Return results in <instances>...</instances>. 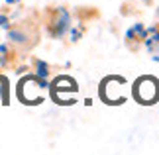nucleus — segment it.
Wrapping results in <instances>:
<instances>
[{"label": "nucleus", "instance_id": "nucleus-1", "mask_svg": "<svg viewBox=\"0 0 159 155\" xmlns=\"http://www.w3.org/2000/svg\"><path fill=\"white\" fill-rule=\"evenodd\" d=\"M67 28H69V14L65 8H57L55 10V20L51 22V35L53 38H61Z\"/></svg>", "mask_w": 159, "mask_h": 155}, {"label": "nucleus", "instance_id": "nucleus-5", "mask_svg": "<svg viewBox=\"0 0 159 155\" xmlns=\"http://www.w3.org/2000/svg\"><path fill=\"white\" fill-rule=\"evenodd\" d=\"M6 2H14V0H6Z\"/></svg>", "mask_w": 159, "mask_h": 155}, {"label": "nucleus", "instance_id": "nucleus-3", "mask_svg": "<svg viewBox=\"0 0 159 155\" xmlns=\"http://www.w3.org/2000/svg\"><path fill=\"white\" fill-rule=\"evenodd\" d=\"M8 38H10L12 41H18V43H20V41H24V34H20V32H10Z\"/></svg>", "mask_w": 159, "mask_h": 155}, {"label": "nucleus", "instance_id": "nucleus-4", "mask_svg": "<svg viewBox=\"0 0 159 155\" xmlns=\"http://www.w3.org/2000/svg\"><path fill=\"white\" fill-rule=\"evenodd\" d=\"M0 26H2V28H8V18H6V16H0Z\"/></svg>", "mask_w": 159, "mask_h": 155}, {"label": "nucleus", "instance_id": "nucleus-2", "mask_svg": "<svg viewBox=\"0 0 159 155\" xmlns=\"http://www.w3.org/2000/svg\"><path fill=\"white\" fill-rule=\"evenodd\" d=\"M38 77H41V79L47 77V65L41 63V61H38Z\"/></svg>", "mask_w": 159, "mask_h": 155}]
</instances>
